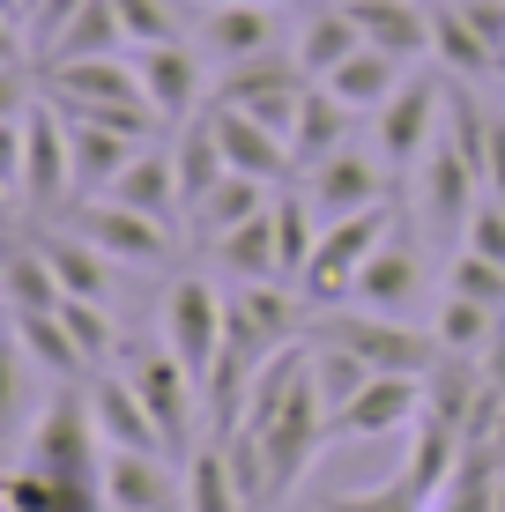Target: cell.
I'll list each match as a JSON object with an SVG mask.
<instances>
[{
  "mask_svg": "<svg viewBox=\"0 0 505 512\" xmlns=\"http://www.w3.org/2000/svg\"><path fill=\"white\" fill-rule=\"evenodd\" d=\"M208 127H216V141H223V164L246 171V179L283 186L290 171H298V156H290V134H275L268 119L238 112V104H208Z\"/></svg>",
  "mask_w": 505,
  "mask_h": 512,
  "instance_id": "cell-15",
  "label": "cell"
},
{
  "mask_svg": "<svg viewBox=\"0 0 505 512\" xmlns=\"http://www.w3.org/2000/svg\"><path fill=\"white\" fill-rule=\"evenodd\" d=\"M357 119H364V112H350L327 82H312L305 104H298V119H290V156H298V171L327 164L335 149H350V141H357Z\"/></svg>",
  "mask_w": 505,
  "mask_h": 512,
  "instance_id": "cell-18",
  "label": "cell"
},
{
  "mask_svg": "<svg viewBox=\"0 0 505 512\" xmlns=\"http://www.w3.org/2000/svg\"><path fill=\"white\" fill-rule=\"evenodd\" d=\"M8 305L15 312H60L67 305V282L52 275V260H45V245L38 238H15V253H8Z\"/></svg>",
  "mask_w": 505,
  "mask_h": 512,
  "instance_id": "cell-30",
  "label": "cell"
},
{
  "mask_svg": "<svg viewBox=\"0 0 505 512\" xmlns=\"http://www.w3.org/2000/svg\"><path fill=\"white\" fill-rule=\"evenodd\" d=\"M8 208H15V223L67 216V208H75V149H67V119H60V104H52L30 75H23V90H15Z\"/></svg>",
  "mask_w": 505,
  "mask_h": 512,
  "instance_id": "cell-1",
  "label": "cell"
},
{
  "mask_svg": "<svg viewBox=\"0 0 505 512\" xmlns=\"http://www.w3.org/2000/svg\"><path fill=\"white\" fill-rule=\"evenodd\" d=\"M431 60L454 82H483L498 67V52H491V38L476 30V15H468L461 0H439V8H431Z\"/></svg>",
  "mask_w": 505,
  "mask_h": 512,
  "instance_id": "cell-22",
  "label": "cell"
},
{
  "mask_svg": "<svg viewBox=\"0 0 505 512\" xmlns=\"http://www.w3.org/2000/svg\"><path fill=\"white\" fill-rule=\"evenodd\" d=\"M364 45V30H357V15L350 8H335V0H320V8H305L298 15V38H290V52H298V67L312 82H327L342 60Z\"/></svg>",
  "mask_w": 505,
  "mask_h": 512,
  "instance_id": "cell-20",
  "label": "cell"
},
{
  "mask_svg": "<svg viewBox=\"0 0 505 512\" xmlns=\"http://www.w3.org/2000/svg\"><path fill=\"white\" fill-rule=\"evenodd\" d=\"M350 15H357L364 45L394 52V60H409V67L431 60V8H416V0H372V8H350Z\"/></svg>",
  "mask_w": 505,
  "mask_h": 512,
  "instance_id": "cell-23",
  "label": "cell"
},
{
  "mask_svg": "<svg viewBox=\"0 0 505 512\" xmlns=\"http://www.w3.org/2000/svg\"><path fill=\"white\" fill-rule=\"evenodd\" d=\"M208 268L223 282H283V238H275V201L253 223H238L231 238L208 245Z\"/></svg>",
  "mask_w": 505,
  "mask_h": 512,
  "instance_id": "cell-19",
  "label": "cell"
},
{
  "mask_svg": "<svg viewBox=\"0 0 505 512\" xmlns=\"http://www.w3.org/2000/svg\"><path fill=\"white\" fill-rule=\"evenodd\" d=\"M179 475H186V512H253L216 438H208V446H201V453H194V461H186Z\"/></svg>",
  "mask_w": 505,
  "mask_h": 512,
  "instance_id": "cell-32",
  "label": "cell"
},
{
  "mask_svg": "<svg viewBox=\"0 0 505 512\" xmlns=\"http://www.w3.org/2000/svg\"><path fill=\"white\" fill-rule=\"evenodd\" d=\"M52 223L82 231L97 253H112L119 268H164V260H171V223L142 216V208H119L112 193H90V201H75L67 216H52Z\"/></svg>",
  "mask_w": 505,
  "mask_h": 512,
  "instance_id": "cell-9",
  "label": "cell"
},
{
  "mask_svg": "<svg viewBox=\"0 0 505 512\" xmlns=\"http://www.w3.org/2000/svg\"><path fill=\"white\" fill-rule=\"evenodd\" d=\"M424 290H431V268H424V253H416V216H409V201H402V223H394L387 245L364 260L350 305H372V312H394V320H409V312L424 305Z\"/></svg>",
  "mask_w": 505,
  "mask_h": 512,
  "instance_id": "cell-12",
  "label": "cell"
},
{
  "mask_svg": "<svg viewBox=\"0 0 505 512\" xmlns=\"http://www.w3.org/2000/svg\"><path fill=\"white\" fill-rule=\"evenodd\" d=\"M171 453H119L104 446V505L112 512H179L186 505V475L171 483Z\"/></svg>",
  "mask_w": 505,
  "mask_h": 512,
  "instance_id": "cell-14",
  "label": "cell"
},
{
  "mask_svg": "<svg viewBox=\"0 0 505 512\" xmlns=\"http://www.w3.org/2000/svg\"><path fill=\"white\" fill-rule=\"evenodd\" d=\"M290 0H223V8H201L194 15V45L201 60L216 67H246V60H268V52H283L298 38V23H290Z\"/></svg>",
  "mask_w": 505,
  "mask_h": 512,
  "instance_id": "cell-6",
  "label": "cell"
},
{
  "mask_svg": "<svg viewBox=\"0 0 505 512\" xmlns=\"http://www.w3.org/2000/svg\"><path fill=\"white\" fill-rule=\"evenodd\" d=\"M97 52H127V23H119V0H82L75 8V23L52 38L38 60H23V67H45V60H97Z\"/></svg>",
  "mask_w": 505,
  "mask_h": 512,
  "instance_id": "cell-28",
  "label": "cell"
},
{
  "mask_svg": "<svg viewBox=\"0 0 505 512\" xmlns=\"http://www.w3.org/2000/svg\"><path fill=\"white\" fill-rule=\"evenodd\" d=\"M38 90L60 104L67 119H104V127H127V134H156L164 119L149 112V90L134 75V52H97V60H45L23 67Z\"/></svg>",
  "mask_w": 505,
  "mask_h": 512,
  "instance_id": "cell-2",
  "label": "cell"
},
{
  "mask_svg": "<svg viewBox=\"0 0 505 512\" xmlns=\"http://www.w3.org/2000/svg\"><path fill=\"white\" fill-rule=\"evenodd\" d=\"M402 223V201H387V208H364V216H342V223H327L320 245H312V260H305V275H298V290H305V305L312 312H327V305H350L357 297V275H364V260L387 245V231Z\"/></svg>",
  "mask_w": 505,
  "mask_h": 512,
  "instance_id": "cell-5",
  "label": "cell"
},
{
  "mask_svg": "<svg viewBox=\"0 0 505 512\" xmlns=\"http://www.w3.org/2000/svg\"><path fill=\"white\" fill-rule=\"evenodd\" d=\"M498 512H505V461H498Z\"/></svg>",
  "mask_w": 505,
  "mask_h": 512,
  "instance_id": "cell-41",
  "label": "cell"
},
{
  "mask_svg": "<svg viewBox=\"0 0 505 512\" xmlns=\"http://www.w3.org/2000/svg\"><path fill=\"white\" fill-rule=\"evenodd\" d=\"M298 186H305V201H312V216H320V231L327 223H342V216H364V208H387V201H402V179L387 171V156L379 149H335L327 164H312L298 171Z\"/></svg>",
  "mask_w": 505,
  "mask_h": 512,
  "instance_id": "cell-7",
  "label": "cell"
},
{
  "mask_svg": "<svg viewBox=\"0 0 505 512\" xmlns=\"http://www.w3.org/2000/svg\"><path fill=\"white\" fill-rule=\"evenodd\" d=\"M134 75H142L149 90V112L164 119V127H186V119L208 112V60L194 38H171V45H134Z\"/></svg>",
  "mask_w": 505,
  "mask_h": 512,
  "instance_id": "cell-11",
  "label": "cell"
},
{
  "mask_svg": "<svg viewBox=\"0 0 505 512\" xmlns=\"http://www.w3.org/2000/svg\"><path fill=\"white\" fill-rule=\"evenodd\" d=\"M498 320H505L498 305H476V297H454V290H446L431 334H439L446 357H483V349H491V334H498Z\"/></svg>",
  "mask_w": 505,
  "mask_h": 512,
  "instance_id": "cell-31",
  "label": "cell"
},
{
  "mask_svg": "<svg viewBox=\"0 0 505 512\" xmlns=\"http://www.w3.org/2000/svg\"><path fill=\"white\" fill-rule=\"evenodd\" d=\"M416 416H424V379L372 372L350 409L327 416V438H394V431H416Z\"/></svg>",
  "mask_w": 505,
  "mask_h": 512,
  "instance_id": "cell-13",
  "label": "cell"
},
{
  "mask_svg": "<svg viewBox=\"0 0 505 512\" xmlns=\"http://www.w3.org/2000/svg\"><path fill=\"white\" fill-rule=\"evenodd\" d=\"M171 134H179V141H171V164H179L186 216H194V201H208V193L231 179V164H223V141H216V127H208V112L186 119V127H171Z\"/></svg>",
  "mask_w": 505,
  "mask_h": 512,
  "instance_id": "cell-29",
  "label": "cell"
},
{
  "mask_svg": "<svg viewBox=\"0 0 505 512\" xmlns=\"http://www.w3.org/2000/svg\"><path fill=\"white\" fill-rule=\"evenodd\" d=\"M15 349H23L30 364H45L52 386H82L90 379V357H82V342L67 334L60 312H15Z\"/></svg>",
  "mask_w": 505,
  "mask_h": 512,
  "instance_id": "cell-26",
  "label": "cell"
},
{
  "mask_svg": "<svg viewBox=\"0 0 505 512\" xmlns=\"http://www.w3.org/2000/svg\"><path fill=\"white\" fill-rule=\"evenodd\" d=\"M305 349H312V386H320L327 416L350 409V401L364 394V379H372V364H357L350 349H320V342H305Z\"/></svg>",
  "mask_w": 505,
  "mask_h": 512,
  "instance_id": "cell-35",
  "label": "cell"
},
{
  "mask_svg": "<svg viewBox=\"0 0 505 512\" xmlns=\"http://www.w3.org/2000/svg\"><path fill=\"white\" fill-rule=\"evenodd\" d=\"M416 8H439V0H416Z\"/></svg>",
  "mask_w": 505,
  "mask_h": 512,
  "instance_id": "cell-43",
  "label": "cell"
},
{
  "mask_svg": "<svg viewBox=\"0 0 505 512\" xmlns=\"http://www.w3.org/2000/svg\"><path fill=\"white\" fill-rule=\"evenodd\" d=\"M223 282L216 275H179L164 290V312H156V327H164V349L186 364L201 386L208 372H216V357H223Z\"/></svg>",
  "mask_w": 505,
  "mask_h": 512,
  "instance_id": "cell-8",
  "label": "cell"
},
{
  "mask_svg": "<svg viewBox=\"0 0 505 512\" xmlns=\"http://www.w3.org/2000/svg\"><path fill=\"white\" fill-rule=\"evenodd\" d=\"M446 90H454V75H446L439 60H424V67H409L402 75V90H394L387 104H379V127H372V149L387 156V171L402 179H416V164H424L431 149H439V134H446Z\"/></svg>",
  "mask_w": 505,
  "mask_h": 512,
  "instance_id": "cell-4",
  "label": "cell"
},
{
  "mask_svg": "<svg viewBox=\"0 0 505 512\" xmlns=\"http://www.w3.org/2000/svg\"><path fill=\"white\" fill-rule=\"evenodd\" d=\"M104 512H112V505H104Z\"/></svg>",
  "mask_w": 505,
  "mask_h": 512,
  "instance_id": "cell-44",
  "label": "cell"
},
{
  "mask_svg": "<svg viewBox=\"0 0 505 512\" xmlns=\"http://www.w3.org/2000/svg\"><path fill=\"white\" fill-rule=\"evenodd\" d=\"M30 238L45 245V260H52V275L67 282V297H97V305L112 297V268H119V260H112V253H97V245L82 238V231L52 223V231H30Z\"/></svg>",
  "mask_w": 505,
  "mask_h": 512,
  "instance_id": "cell-25",
  "label": "cell"
},
{
  "mask_svg": "<svg viewBox=\"0 0 505 512\" xmlns=\"http://www.w3.org/2000/svg\"><path fill=\"white\" fill-rule=\"evenodd\" d=\"M483 446H491L498 461H505V409H498V423H491V438H483Z\"/></svg>",
  "mask_w": 505,
  "mask_h": 512,
  "instance_id": "cell-40",
  "label": "cell"
},
{
  "mask_svg": "<svg viewBox=\"0 0 505 512\" xmlns=\"http://www.w3.org/2000/svg\"><path fill=\"white\" fill-rule=\"evenodd\" d=\"M60 320H67V334L82 342V357H90V364L119 357V327H112V312H104L97 297H67V305H60Z\"/></svg>",
  "mask_w": 505,
  "mask_h": 512,
  "instance_id": "cell-36",
  "label": "cell"
},
{
  "mask_svg": "<svg viewBox=\"0 0 505 512\" xmlns=\"http://www.w3.org/2000/svg\"><path fill=\"white\" fill-rule=\"evenodd\" d=\"M268 201H275V186H268V179H246V171H231V179H223L216 193H208V201H194L186 231H194V245L208 253V245H216V238H231L238 223H253Z\"/></svg>",
  "mask_w": 505,
  "mask_h": 512,
  "instance_id": "cell-24",
  "label": "cell"
},
{
  "mask_svg": "<svg viewBox=\"0 0 505 512\" xmlns=\"http://www.w3.org/2000/svg\"><path fill=\"white\" fill-rule=\"evenodd\" d=\"M305 342L350 349V357L372 364V372H409V379H424L431 364L446 357L431 327H409V320H394V312H372V305H327V312H312Z\"/></svg>",
  "mask_w": 505,
  "mask_h": 512,
  "instance_id": "cell-3",
  "label": "cell"
},
{
  "mask_svg": "<svg viewBox=\"0 0 505 512\" xmlns=\"http://www.w3.org/2000/svg\"><path fill=\"white\" fill-rule=\"evenodd\" d=\"M312 90V75L298 67V52H268V60H246V67H223L216 75V97L208 104H238V112L268 119L275 134H290V119H298V104Z\"/></svg>",
  "mask_w": 505,
  "mask_h": 512,
  "instance_id": "cell-10",
  "label": "cell"
},
{
  "mask_svg": "<svg viewBox=\"0 0 505 512\" xmlns=\"http://www.w3.org/2000/svg\"><path fill=\"white\" fill-rule=\"evenodd\" d=\"M112 201H119V208H142V216H156V223L186 216V186H179V164H171V149H156V141H149V149L112 179Z\"/></svg>",
  "mask_w": 505,
  "mask_h": 512,
  "instance_id": "cell-21",
  "label": "cell"
},
{
  "mask_svg": "<svg viewBox=\"0 0 505 512\" xmlns=\"http://www.w3.org/2000/svg\"><path fill=\"white\" fill-rule=\"evenodd\" d=\"M45 15V0H8V30H15V52L30 45V23Z\"/></svg>",
  "mask_w": 505,
  "mask_h": 512,
  "instance_id": "cell-39",
  "label": "cell"
},
{
  "mask_svg": "<svg viewBox=\"0 0 505 512\" xmlns=\"http://www.w3.org/2000/svg\"><path fill=\"white\" fill-rule=\"evenodd\" d=\"M335 8H372V0H335Z\"/></svg>",
  "mask_w": 505,
  "mask_h": 512,
  "instance_id": "cell-42",
  "label": "cell"
},
{
  "mask_svg": "<svg viewBox=\"0 0 505 512\" xmlns=\"http://www.w3.org/2000/svg\"><path fill=\"white\" fill-rule=\"evenodd\" d=\"M320 512H431V505H424V490H416L409 475H394V483L357 490V498H320Z\"/></svg>",
  "mask_w": 505,
  "mask_h": 512,
  "instance_id": "cell-37",
  "label": "cell"
},
{
  "mask_svg": "<svg viewBox=\"0 0 505 512\" xmlns=\"http://www.w3.org/2000/svg\"><path fill=\"white\" fill-rule=\"evenodd\" d=\"M90 416L104 431V446H119V453H171L164 431H156V416H149V401L134 394V379L90 372Z\"/></svg>",
  "mask_w": 505,
  "mask_h": 512,
  "instance_id": "cell-17",
  "label": "cell"
},
{
  "mask_svg": "<svg viewBox=\"0 0 505 512\" xmlns=\"http://www.w3.org/2000/svg\"><path fill=\"white\" fill-rule=\"evenodd\" d=\"M75 8H82V0H45V15L30 23V45H23V60H38V52H45L52 38H60L67 23H75Z\"/></svg>",
  "mask_w": 505,
  "mask_h": 512,
  "instance_id": "cell-38",
  "label": "cell"
},
{
  "mask_svg": "<svg viewBox=\"0 0 505 512\" xmlns=\"http://www.w3.org/2000/svg\"><path fill=\"white\" fill-rule=\"evenodd\" d=\"M67 149H75V201H90V193H112V179L149 149V134L104 127V119H67Z\"/></svg>",
  "mask_w": 505,
  "mask_h": 512,
  "instance_id": "cell-16",
  "label": "cell"
},
{
  "mask_svg": "<svg viewBox=\"0 0 505 512\" xmlns=\"http://www.w3.org/2000/svg\"><path fill=\"white\" fill-rule=\"evenodd\" d=\"M446 290H454V297H476V305H498V312H505V260L476 253V245H454V253H446Z\"/></svg>",
  "mask_w": 505,
  "mask_h": 512,
  "instance_id": "cell-34",
  "label": "cell"
},
{
  "mask_svg": "<svg viewBox=\"0 0 505 512\" xmlns=\"http://www.w3.org/2000/svg\"><path fill=\"white\" fill-rule=\"evenodd\" d=\"M402 75H409V60H394V52H379V45H357L350 60H342L335 75H327V90H335L342 104H350V112H364V119H372L379 104H387L394 90H402Z\"/></svg>",
  "mask_w": 505,
  "mask_h": 512,
  "instance_id": "cell-27",
  "label": "cell"
},
{
  "mask_svg": "<svg viewBox=\"0 0 505 512\" xmlns=\"http://www.w3.org/2000/svg\"><path fill=\"white\" fill-rule=\"evenodd\" d=\"M194 0H119V23H127V52L134 45H171L194 38Z\"/></svg>",
  "mask_w": 505,
  "mask_h": 512,
  "instance_id": "cell-33",
  "label": "cell"
}]
</instances>
